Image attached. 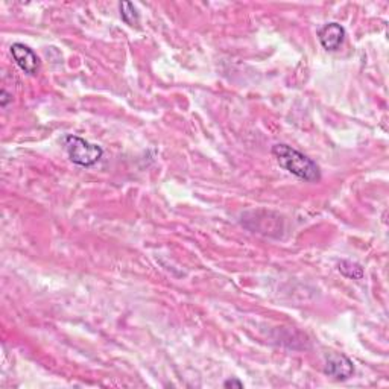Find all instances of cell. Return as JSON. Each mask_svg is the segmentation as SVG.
I'll return each mask as SVG.
<instances>
[{
	"label": "cell",
	"instance_id": "1",
	"mask_svg": "<svg viewBox=\"0 0 389 389\" xmlns=\"http://www.w3.org/2000/svg\"><path fill=\"white\" fill-rule=\"evenodd\" d=\"M272 155L276 157L277 163L289 174L295 175L307 182H316L321 180V169L311 157L294 150L292 146L279 143L272 146Z\"/></svg>",
	"mask_w": 389,
	"mask_h": 389
},
{
	"label": "cell",
	"instance_id": "2",
	"mask_svg": "<svg viewBox=\"0 0 389 389\" xmlns=\"http://www.w3.org/2000/svg\"><path fill=\"white\" fill-rule=\"evenodd\" d=\"M64 147L71 162L81 167L95 166L104 155V150L99 145L90 143L78 135H66Z\"/></svg>",
	"mask_w": 389,
	"mask_h": 389
},
{
	"label": "cell",
	"instance_id": "3",
	"mask_svg": "<svg viewBox=\"0 0 389 389\" xmlns=\"http://www.w3.org/2000/svg\"><path fill=\"white\" fill-rule=\"evenodd\" d=\"M324 373L333 380L346 382L354 374V363L346 354L330 353L326 359Z\"/></svg>",
	"mask_w": 389,
	"mask_h": 389
},
{
	"label": "cell",
	"instance_id": "4",
	"mask_svg": "<svg viewBox=\"0 0 389 389\" xmlns=\"http://www.w3.org/2000/svg\"><path fill=\"white\" fill-rule=\"evenodd\" d=\"M11 55L16 64L28 75H36L40 71V58L37 53L23 43H14L11 46Z\"/></svg>",
	"mask_w": 389,
	"mask_h": 389
},
{
	"label": "cell",
	"instance_id": "5",
	"mask_svg": "<svg viewBox=\"0 0 389 389\" xmlns=\"http://www.w3.org/2000/svg\"><path fill=\"white\" fill-rule=\"evenodd\" d=\"M346 29L336 21H331L324 25L318 31V40L323 48L328 52H336L346 41Z\"/></svg>",
	"mask_w": 389,
	"mask_h": 389
},
{
	"label": "cell",
	"instance_id": "6",
	"mask_svg": "<svg viewBox=\"0 0 389 389\" xmlns=\"http://www.w3.org/2000/svg\"><path fill=\"white\" fill-rule=\"evenodd\" d=\"M338 271L350 280H362L365 276V271L359 263L351 260H341L338 263Z\"/></svg>",
	"mask_w": 389,
	"mask_h": 389
},
{
	"label": "cell",
	"instance_id": "7",
	"mask_svg": "<svg viewBox=\"0 0 389 389\" xmlns=\"http://www.w3.org/2000/svg\"><path fill=\"white\" fill-rule=\"evenodd\" d=\"M119 9H120V19L127 23L128 26H139L140 14L131 2H120Z\"/></svg>",
	"mask_w": 389,
	"mask_h": 389
},
{
	"label": "cell",
	"instance_id": "8",
	"mask_svg": "<svg viewBox=\"0 0 389 389\" xmlns=\"http://www.w3.org/2000/svg\"><path fill=\"white\" fill-rule=\"evenodd\" d=\"M224 388H237V389H242L244 388V383L240 382L237 377H230V379L224 382Z\"/></svg>",
	"mask_w": 389,
	"mask_h": 389
},
{
	"label": "cell",
	"instance_id": "9",
	"mask_svg": "<svg viewBox=\"0 0 389 389\" xmlns=\"http://www.w3.org/2000/svg\"><path fill=\"white\" fill-rule=\"evenodd\" d=\"M9 102H13V96L6 93V90H2V93H0V105L5 108Z\"/></svg>",
	"mask_w": 389,
	"mask_h": 389
}]
</instances>
